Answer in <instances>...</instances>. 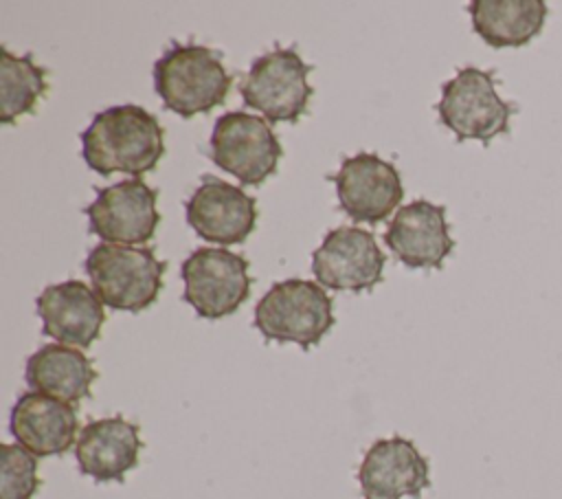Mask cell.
I'll use <instances>...</instances> for the list:
<instances>
[{
  "label": "cell",
  "mask_w": 562,
  "mask_h": 499,
  "mask_svg": "<svg viewBox=\"0 0 562 499\" xmlns=\"http://www.w3.org/2000/svg\"><path fill=\"white\" fill-rule=\"evenodd\" d=\"M312 64H305L294 48H272L250 64L239 92L244 103L259 110L272 125L279 121L296 123L314 95L307 75Z\"/></svg>",
  "instance_id": "8992f818"
},
{
  "label": "cell",
  "mask_w": 562,
  "mask_h": 499,
  "mask_svg": "<svg viewBox=\"0 0 562 499\" xmlns=\"http://www.w3.org/2000/svg\"><path fill=\"white\" fill-rule=\"evenodd\" d=\"M474 33L492 48H520L540 35L544 0H474L468 4Z\"/></svg>",
  "instance_id": "d6986e66"
},
{
  "label": "cell",
  "mask_w": 562,
  "mask_h": 499,
  "mask_svg": "<svg viewBox=\"0 0 562 499\" xmlns=\"http://www.w3.org/2000/svg\"><path fill=\"white\" fill-rule=\"evenodd\" d=\"M42 332L61 345L90 347L105 323L103 301L81 279L46 286L35 299Z\"/></svg>",
  "instance_id": "5bb4252c"
},
{
  "label": "cell",
  "mask_w": 562,
  "mask_h": 499,
  "mask_svg": "<svg viewBox=\"0 0 562 499\" xmlns=\"http://www.w3.org/2000/svg\"><path fill=\"white\" fill-rule=\"evenodd\" d=\"M248 259L228 248L200 246L180 266L184 301L202 319L233 314L250 295Z\"/></svg>",
  "instance_id": "ba28073f"
},
{
  "label": "cell",
  "mask_w": 562,
  "mask_h": 499,
  "mask_svg": "<svg viewBox=\"0 0 562 499\" xmlns=\"http://www.w3.org/2000/svg\"><path fill=\"white\" fill-rule=\"evenodd\" d=\"M189 226L206 242L239 244L257 224V200L217 176H202L184 204Z\"/></svg>",
  "instance_id": "7c38bea8"
},
{
  "label": "cell",
  "mask_w": 562,
  "mask_h": 499,
  "mask_svg": "<svg viewBox=\"0 0 562 499\" xmlns=\"http://www.w3.org/2000/svg\"><path fill=\"white\" fill-rule=\"evenodd\" d=\"M88 229L110 244H145L154 237L160 213L158 191L140 178H130L97 191L86 207Z\"/></svg>",
  "instance_id": "9c48e42d"
},
{
  "label": "cell",
  "mask_w": 562,
  "mask_h": 499,
  "mask_svg": "<svg viewBox=\"0 0 562 499\" xmlns=\"http://www.w3.org/2000/svg\"><path fill=\"white\" fill-rule=\"evenodd\" d=\"M46 68L33 62V55H13L0 46V121L4 125L31 114L46 95Z\"/></svg>",
  "instance_id": "ffe728a7"
},
{
  "label": "cell",
  "mask_w": 562,
  "mask_h": 499,
  "mask_svg": "<svg viewBox=\"0 0 562 499\" xmlns=\"http://www.w3.org/2000/svg\"><path fill=\"white\" fill-rule=\"evenodd\" d=\"M143 448L140 431L123 415L88 422L75 444V459L83 475L94 481H123L136 468Z\"/></svg>",
  "instance_id": "e0dca14e"
},
{
  "label": "cell",
  "mask_w": 562,
  "mask_h": 499,
  "mask_svg": "<svg viewBox=\"0 0 562 499\" xmlns=\"http://www.w3.org/2000/svg\"><path fill=\"white\" fill-rule=\"evenodd\" d=\"M231 81L222 55L202 44H171L154 64V88L162 106L182 119L222 106Z\"/></svg>",
  "instance_id": "7a4b0ae2"
},
{
  "label": "cell",
  "mask_w": 562,
  "mask_h": 499,
  "mask_svg": "<svg viewBox=\"0 0 562 499\" xmlns=\"http://www.w3.org/2000/svg\"><path fill=\"white\" fill-rule=\"evenodd\" d=\"M9 429L18 444L35 457L64 455L77 444L79 415L75 404L37 391H24L11 409Z\"/></svg>",
  "instance_id": "2e32d148"
},
{
  "label": "cell",
  "mask_w": 562,
  "mask_h": 499,
  "mask_svg": "<svg viewBox=\"0 0 562 499\" xmlns=\"http://www.w3.org/2000/svg\"><path fill=\"white\" fill-rule=\"evenodd\" d=\"M518 110L516 103L501 99L492 70L463 66L441 86L437 103L439 121L457 136V141L476 138L487 145L492 138L509 132V119Z\"/></svg>",
  "instance_id": "5b68a950"
},
{
  "label": "cell",
  "mask_w": 562,
  "mask_h": 499,
  "mask_svg": "<svg viewBox=\"0 0 562 499\" xmlns=\"http://www.w3.org/2000/svg\"><path fill=\"white\" fill-rule=\"evenodd\" d=\"M209 147L211 160L246 187H257L270 178L283 156L272 125L263 117L241 110L217 117Z\"/></svg>",
  "instance_id": "52a82bcc"
},
{
  "label": "cell",
  "mask_w": 562,
  "mask_h": 499,
  "mask_svg": "<svg viewBox=\"0 0 562 499\" xmlns=\"http://www.w3.org/2000/svg\"><path fill=\"white\" fill-rule=\"evenodd\" d=\"M358 481L364 499H417L430 486V466L411 440L382 437L364 453Z\"/></svg>",
  "instance_id": "4fadbf2b"
},
{
  "label": "cell",
  "mask_w": 562,
  "mask_h": 499,
  "mask_svg": "<svg viewBox=\"0 0 562 499\" xmlns=\"http://www.w3.org/2000/svg\"><path fill=\"white\" fill-rule=\"evenodd\" d=\"M37 457L20 444L0 446V499H33L40 490Z\"/></svg>",
  "instance_id": "44dd1931"
},
{
  "label": "cell",
  "mask_w": 562,
  "mask_h": 499,
  "mask_svg": "<svg viewBox=\"0 0 562 499\" xmlns=\"http://www.w3.org/2000/svg\"><path fill=\"white\" fill-rule=\"evenodd\" d=\"M162 154L165 130L160 121L136 103L97 112L81 132V156L101 176L121 171L138 178L151 171Z\"/></svg>",
  "instance_id": "6da1fadb"
},
{
  "label": "cell",
  "mask_w": 562,
  "mask_h": 499,
  "mask_svg": "<svg viewBox=\"0 0 562 499\" xmlns=\"http://www.w3.org/2000/svg\"><path fill=\"white\" fill-rule=\"evenodd\" d=\"M331 180L340 209L353 222L378 224L386 220L404 198L400 171L391 160L373 152H358L345 158Z\"/></svg>",
  "instance_id": "8fae6325"
},
{
  "label": "cell",
  "mask_w": 562,
  "mask_h": 499,
  "mask_svg": "<svg viewBox=\"0 0 562 499\" xmlns=\"http://www.w3.org/2000/svg\"><path fill=\"white\" fill-rule=\"evenodd\" d=\"M389 251L408 268H441L454 248L446 207L413 200L397 209L384 233Z\"/></svg>",
  "instance_id": "9a60e30c"
},
{
  "label": "cell",
  "mask_w": 562,
  "mask_h": 499,
  "mask_svg": "<svg viewBox=\"0 0 562 499\" xmlns=\"http://www.w3.org/2000/svg\"><path fill=\"white\" fill-rule=\"evenodd\" d=\"M83 268L103 306L140 312L158 299L167 262L158 259L149 246L101 242L92 246Z\"/></svg>",
  "instance_id": "3957f363"
},
{
  "label": "cell",
  "mask_w": 562,
  "mask_h": 499,
  "mask_svg": "<svg viewBox=\"0 0 562 499\" xmlns=\"http://www.w3.org/2000/svg\"><path fill=\"white\" fill-rule=\"evenodd\" d=\"M334 323V301L312 279L277 281L255 306V328L266 341L296 343L303 350L318 345Z\"/></svg>",
  "instance_id": "277c9868"
},
{
  "label": "cell",
  "mask_w": 562,
  "mask_h": 499,
  "mask_svg": "<svg viewBox=\"0 0 562 499\" xmlns=\"http://www.w3.org/2000/svg\"><path fill=\"white\" fill-rule=\"evenodd\" d=\"M97 369L92 361L77 347L48 343L35 350L26 358L24 378L26 385L44 396L77 404L90 398L92 382L97 380Z\"/></svg>",
  "instance_id": "ac0fdd59"
},
{
  "label": "cell",
  "mask_w": 562,
  "mask_h": 499,
  "mask_svg": "<svg viewBox=\"0 0 562 499\" xmlns=\"http://www.w3.org/2000/svg\"><path fill=\"white\" fill-rule=\"evenodd\" d=\"M384 253L373 233L360 226H336L312 253V273L323 288L362 292L382 281Z\"/></svg>",
  "instance_id": "30bf717a"
}]
</instances>
